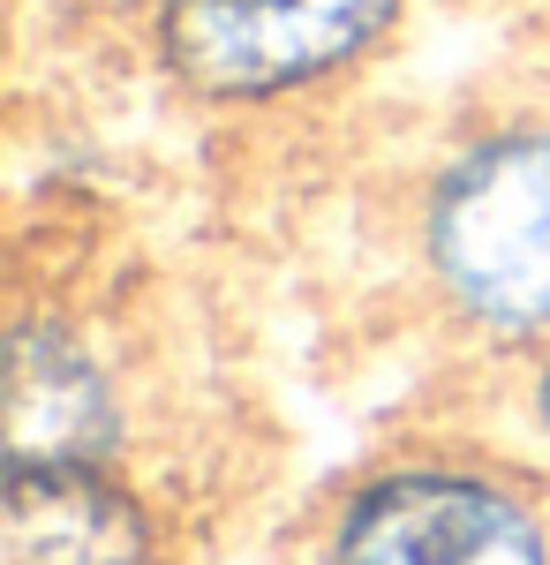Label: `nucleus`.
<instances>
[{
	"mask_svg": "<svg viewBox=\"0 0 550 565\" xmlns=\"http://www.w3.org/2000/svg\"><path fill=\"white\" fill-rule=\"evenodd\" d=\"M8 445L15 460H114L121 445V399L106 385L98 354L61 324L31 317L8 348Z\"/></svg>",
	"mask_w": 550,
	"mask_h": 565,
	"instance_id": "4",
	"label": "nucleus"
},
{
	"mask_svg": "<svg viewBox=\"0 0 550 565\" xmlns=\"http://www.w3.org/2000/svg\"><path fill=\"white\" fill-rule=\"evenodd\" d=\"M536 430H543V445H550V354H543V377H536Z\"/></svg>",
	"mask_w": 550,
	"mask_h": 565,
	"instance_id": "6",
	"label": "nucleus"
},
{
	"mask_svg": "<svg viewBox=\"0 0 550 565\" xmlns=\"http://www.w3.org/2000/svg\"><path fill=\"white\" fill-rule=\"evenodd\" d=\"M437 295L498 340H550V121L467 136L423 196Z\"/></svg>",
	"mask_w": 550,
	"mask_h": 565,
	"instance_id": "1",
	"label": "nucleus"
},
{
	"mask_svg": "<svg viewBox=\"0 0 550 565\" xmlns=\"http://www.w3.org/2000/svg\"><path fill=\"white\" fill-rule=\"evenodd\" d=\"M400 0H151V53L204 106H272L378 53Z\"/></svg>",
	"mask_w": 550,
	"mask_h": 565,
	"instance_id": "2",
	"label": "nucleus"
},
{
	"mask_svg": "<svg viewBox=\"0 0 550 565\" xmlns=\"http://www.w3.org/2000/svg\"><path fill=\"white\" fill-rule=\"evenodd\" d=\"M8 558L15 565H144V505L98 460H8Z\"/></svg>",
	"mask_w": 550,
	"mask_h": 565,
	"instance_id": "5",
	"label": "nucleus"
},
{
	"mask_svg": "<svg viewBox=\"0 0 550 565\" xmlns=\"http://www.w3.org/2000/svg\"><path fill=\"white\" fill-rule=\"evenodd\" d=\"M332 565H550V527L512 482L423 460L339 505Z\"/></svg>",
	"mask_w": 550,
	"mask_h": 565,
	"instance_id": "3",
	"label": "nucleus"
}]
</instances>
